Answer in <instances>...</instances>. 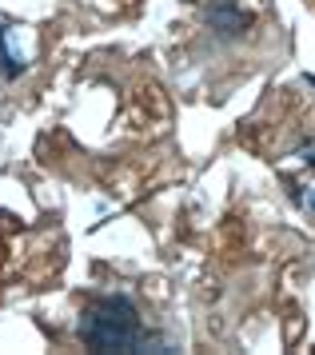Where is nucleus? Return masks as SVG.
Listing matches in <instances>:
<instances>
[{
    "label": "nucleus",
    "instance_id": "2",
    "mask_svg": "<svg viewBox=\"0 0 315 355\" xmlns=\"http://www.w3.org/2000/svg\"><path fill=\"white\" fill-rule=\"evenodd\" d=\"M204 28L216 40H239L252 28V12H244L236 0H207L204 4Z\"/></svg>",
    "mask_w": 315,
    "mask_h": 355
},
{
    "label": "nucleus",
    "instance_id": "3",
    "mask_svg": "<svg viewBox=\"0 0 315 355\" xmlns=\"http://www.w3.org/2000/svg\"><path fill=\"white\" fill-rule=\"evenodd\" d=\"M24 72V60L8 49V28L0 24V80H16Z\"/></svg>",
    "mask_w": 315,
    "mask_h": 355
},
{
    "label": "nucleus",
    "instance_id": "1",
    "mask_svg": "<svg viewBox=\"0 0 315 355\" xmlns=\"http://www.w3.org/2000/svg\"><path fill=\"white\" fill-rule=\"evenodd\" d=\"M76 336L88 352L104 355H144V352H176L156 331H148L140 320V307L128 291L92 295L76 320Z\"/></svg>",
    "mask_w": 315,
    "mask_h": 355
},
{
    "label": "nucleus",
    "instance_id": "4",
    "mask_svg": "<svg viewBox=\"0 0 315 355\" xmlns=\"http://www.w3.org/2000/svg\"><path fill=\"white\" fill-rule=\"evenodd\" d=\"M287 188H291V200H296L300 208L315 211V188H312V192H303V188H296V184H287Z\"/></svg>",
    "mask_w": 315,
    "mask_h": 355
}]
</instances>
